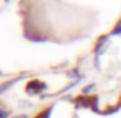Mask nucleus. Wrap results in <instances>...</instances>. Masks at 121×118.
Returning a JSON list of instances; mask_svg holds the SVG:
<instances>
[{
  "label": "nucleus",
  "instance_id": "1",
  "mask_svg": "<svg viewBox=\"0 0 121 118\" xmlns=\"http://www.w3.org/2000/svg\"><path fill=\"white\" fill-rule=\"evenodd\" d=\"M43 89H46V84L39 81V80H32V81H29L28 86H26V91L29 92V94H39Z\"/></svg>",
  "mask_w": 121,
  "mask_h": 118
},
{
  "label": "nucleus",
  "instance_id": "2",
  "mask_svg": "<svg viewBox=\"0 0 121 118\" xmlns=\"http://www.w3.org/2000/svg\"><path fill=\"white\" fill-rule=\"evenodd\" d=\"M14 81L15 80H11V81H8V83H3V84L0 86V94H3V91H6L8 87H11V86L14 84Z\"/></svg>",
  "mask_w": 121,
  "mask_h": 118
},
{
  "label": "nucleus",
  "instance_id": "3",
  "mask_svg": "<svg viewBox=\"0 0 121 118\" xmlns=\"http://www.w3.org/2000/svg\"><path fill=\"white\" fill-rule=\"evenodd\" d=\"M51 112H52V107H49V109H46V110H44L43 114H39V115H37V118H49Z\"/></svg>",
  "mask_w": 121,
  "mask_h": 118
},
{
  "label": "nucleus",
  "instance_id": "4",
  "mask_svg": "<svg viewBox=\"0 0 121 118\" xmlns=\"http://www.w3.org/2000/svg\"><path fill=\"white\" fill-rule=\"evenodd\" d=\"M94 87H95L94 84H89V86H86V87L83 89V94H84V95H86V94H89V91H92Z\"/></svg>",
  "mask_w": 121,
  "mask_h": 118
},
{
  "label": "nucleus",
  "instance_id": "5",
  "mask_svg": "<svg viewBox=\"0 0 121 118\" xmlns=\"http://www.w3.org/2000/svg\"><path fill=\"white\" fill-rule=\"evenodd\" d=\"M0 118H8V112L3 109H0Z\"/></svg>",
  "mask_w": 121,
  "mask_h": 118
},
{
  "label": "nucleus",
  "instance_id": "6",
  "mask_svg": "<svg viewBox=\"0 0 121 118\" xmlns=\"http://www.w3.org/2000/svg\"><path fill=\"white\" fill-rule=\"evenodd\" d=\"M112 34H115V35H118V34H121V25H120V26H117L115 29H113V32H112Z\"/></svg>",
  "mask_w": 121,
  "mask_h": 118
},
{
  "label": "nucleus",
  "instance_id": "7",
  "mask_svg": "<svg viewBox=\"0 0 121 118\" xmlns=\"http://www.w3.org/2000/svg\"><path fill=\"white\" fill-rule=\"evenodd\" d=\"M14 118H28L26 115H18V117H14Z\"/></svg>",
  "mask_w": 121,
  "mask_h": 118
}]
</instances>
